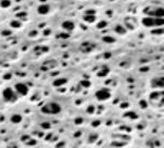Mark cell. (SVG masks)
Here are the masks:
<instances>
[{
  "label": "cell",
  "instance_id": "cell-19",
  "mask_svg": "<svg viewBox=\"0 0 164 148\" xmlns=\"http://www.w3.org/2000/svg\"><path fill=\"white\" fill-rule=\"evenodd\" d=\"M81 85L84 87H89L90 85H91V83H90L89 81H81Z\"/></svg>",
  "mask_w": 164,
  "mask_h": 148
},
{
  "label": "cell",
  "instance_id": "cell-14",
  "mask_svg": "<svg viewBox=\"0 0 164 148\" xmlns=\"http://www.w3.org/2000/svg\"><path fill=\"white\" fill-rule=\"evenodd\" d=\"M103 42H105V43H115V39L113 37H111V36H104L103 37Z\"/></svg>",
  "mask_w": 164,
  "mask_h": 148
},
{
  "label": "cell",
  "instance_id": "cell-22",
  "mask_svg": "<svg viewBox=\"0 0 164 148\" xmlns=\"http://www.w3.org/2000/svg\"><path fill=\"white\" fill-rule=\"evenodd\" d=\"M152 33H154V34H162V28L161 29H154Z\"/></svg>",
  "mask_w": 164,
  "mask_h": 148
},
{
  "label": "cell",
  "instance_id": "cell-13",
  "mask_svg": "<svg viewBox=\"0 0 164 148\" xmlns=\"http://www.w3.org/2000/svg\"><path fill=\"white\" fill-rule=\"evenodd\" d=\"M0 5H1L2 8H9L11 5V1L10 0H1V1H0Z\"/></svg>",
  "mask_w": 164,
  "mask_h": 148
},
{
  "label": "cell",
  "instance_id": "cell-5",
  "mask_svg": "<svg viewBox=\"0 0 164 148\" xmlns=\"http://www.w3.org/2000/svg\"><path fill=\"white\" fill-rule=\"evenodd\" d=\"M15 92L20 96H25L29 92V87L24 83H16L15 84Z\"/></svg>",
  "mask_w": 164,
  "mask_h": 148
},
{
  "label": "cell",
  "instance_id": "cell-1",
  "mask_svg": "<svg viewBox=\"0 0 164 148\" xmlns=\"http://www.w3.org/2000/svg\"><path fill=\"white\" fill-rule=\"evenodd\" d=\"M41 111H42L44 114L56 116V114H59L60 112H61V106H60L58 102L50 101V102L45 103V105L41 108Z\"/></svg>",
  "mask_w": 164,
  "mask_h": 148
},
{
  "label": "cell",
  "instance_id": "cell-18",
  "mask_svg": "<svg viewBox=\"0 0 164 148\" xmlns=\"http://www.w3.org/2000/svg\"><path fill=\"white\" fill-rule=\"evenodd\" d=\"M107 73H108V69H105L104 71H100V72H97V75H100V76H105Z\"/></svg>",
  "mask_w": 164,
  "mask_h": 148
},
{
  "label": "cell",
  "instance_id": "cell-23",
  "mask_svg": "<svg viewBox=\"0 0 164 148\" xmlns=\"http://www.w3.org/2000/svg\"><path fill=\"white\" fill-rule=\"evenodd\" d=\"M43 127L44 128H49V127H50V125H49V123H43Z\"/></svg>",
  "mask_w": 164,
  "mask_h": 148
},
{
  "label": "cell",
  "instance_id": "cell-9",
  "mask_svg": "<svg viewBox=\"0 0 164 148\" xmlns=\"http://www.w3.org/2000/svg\"><path fill=\"white\" fill-rule=\"evenodd\" d=\"M10 121L12 123H14V124H18V123H20L22 121V116L21 114H13V116H11L10 118Z\"/></svg>",
  "mask_w": 164,
  "mask_h": 148
},
{
  "label": "cell",
  "instance_id": "cell-2",
  "mask_svg": "<svg viewBox=\"0 0 164 148\" xmlns=\"http://www.w3.org/2000/svg\"><path fill=\"white\" fill-rule=\"evenodd\" d=\"M142 24L148 27H154V26H162L163 25V19L162 18H155V16H147L142 19Z\"/></svg>",
  "mask_w": 164,
  "mask_h": 148
},
{
  "label": "cell",
  "instance_id": "cell-21",
  "mask_svg": "<svg viewBox=\"0 0 164 148\" xmlns=\"http://www.w3.org/2000/svg\"><path fill=\"white\" fill-rule=\"evenodd\" d=\"M11 34V31H8V29H5V31L2 32V35H4V36H7V35H10Z\"/></svg>",
  "mask_w": 164,
  "mask_h": 148
},
{
  "label": "cell",
  "instance_id": "cell-10",
  "mask_svg": "<svg viewBox=\"0 0 164 148\" xmlns=\"http://www.w3.org/2000/svg\"><path fill=\"white\" fill-rule=\"evenodd\" d=\"M67 83V78H59V79H55L54 81V86L56 87H59V86H62Z\"/></svg>",
  "mask_w": 164,
  "mask_h": 148
},
{
  "label": "cell",
  "instance_id": "cell-7",
  "mask_svg": "<svg viewBox=\"0 0 164 148\" xmlns=\"http://www.w3.org/2000/svg\"><path fill=\"white\" fill-rule=\"evenodd\" d=\"M61 26H62V28H64L65 31L70 32V31H72V29L75 28V23H73L72 21H65Z\"/></svg>",
  "mask_w": 164,
  "mask_h": 148
},
{
  "label": "cell",
  "instance_id": "cell-17",
  "mask_svg": "<svg viewBox=\"0 0 164 148\" xmlns=\"http://www.w3.org/2000/svg\"><path fill=\"white\" fill-rule=\"evenodd\" d=\"M106 25H107V23H106L105 21H101L100 23L97 24V28H103V27H105Z\"/></svg>",
  "mask_w": 164,
  "mask_h": 148
},
{
  "label": "cell",
  "instance_id": "cell-4",
  "mask_svg": "<svg viewBox=\"0 0 164 148\" xmlns=\"http://www.w3.org/2000/svg\"><path fill=\"white\" fill-rule=\"evenodd\" d=\"M95 97H96L100 101L107 100V99L111 98V90L107 89V88H101L100 90H97L96 92Z\"/></svg>",
  "mask_w": 164,
  "mask_h": 148
},
{
  "label": "cell",
  "instance_id": "cell-6",
  "mask_svg": "<svg viewBox=\"0 0 164 148\" xmlns=\"http://www.w3.org/2000/svg\"><path fill=\"white\" fill-rule=\"evenodd\" d=\"M49 10H50V7H49V4H46V3H43V4H40L37 8V12L40 13V14H47L49 12Z\"/></svg>",
  "mask_w": 164,
  "mask_h": 148
},
{
  "label": "cell",
  "instance_id": "cell-15",
  "mask_svg": "<svg viewBox=\"0 0 164 148\" xmlns=\"http://www.w3.org/2000/svg\"><path fill=\"white\" fill-rule=\"evenodd\" d=\"M10 25L12 27H14V28H16V27H20L21 26V22L20 21H12L10 23Z\"/></svg>",
  "mask_w": 164,
  "mask_h": 148
},
{
  "label": "cell",
  "instance_id": "cell-20",
  "mask_svg": "<svg viewBox=\"0 0 164 148\" xmlns=\"http://www.w3.org/2000/svg\"><path fill=\"white\" fill-rule=\"evenodd\" d=\"M16 16H18V18H22V16H23V18H25V16H26V13H25V12H19L18 14H16Z\"/></svg>",
  "mask_w": 164,
  "mask_h": 148
},
{
  "label": "cell",
  "instance_id": "cell-11",
  "mask_svg": "<svg viewBox=\"0 0 164 148\" xmlns=\"http://www.w3.org/2000/svg\"><path fill=\"white\" fill-rule=\"evenodd\" d=\"M83 20L87 23H93L95 21V15L94 14H85L83 16Z\"/></svg>",
  "mask_w": 164,
  "mask_h": 148
},
{
  "label": "cell",
  "instance_id": "cell-12",
  "mask_svg": "<svg viewBox=\"0 0 164 148\" xmlns=\"http://www.w3.org/2000/svg\"><path fill=\"white\" fill-rule=\"evenodd\" d=\"M153 81L157 82V84H153V86H155V87H161V88L163 87V76H161V77H157V78H154Z\"/></svg>",
  "mask_w": 164,
  "mask_h": 148
},
{
  "label": "cell",
  "instance_id": "cell-3",
  "mask_svg": "<svg viewBox=\"0 0 164 148\" xmlns=\"http://www.w3.org/2000/svg\"><path fill=\"white\" fill-rule=\"evenodd\" d=\"M2 97H3L5 101H15L18 96H16V93L11 87H7L2 92Z\"/></svg>",
  "mask_w": 164,
  "mask_h": 148
},
{
  "label": "cell",
  "instance_id": "cell-8",
  "mask_svg": "<svg viewBox=\"0 0 164 148\" xmlns=\"http://www.w3.org/2000/svg\"><path fill=\"white\" fill-rule=\"evenodd\" d=\"M149 14L151 16H155V18H162L163 16V9L162 8H157L155 10H152Z\"/></svg>",
  "mask_w": 164,
  "mask_h": 148
},
{
  "label": "cell",
  "instance_id": "cell-16",
  "mask_svg": "<svg viewBox=\"0 0 164 148\" xmlns=\"http://www.w3.org/2000/svg\"><path fill=\"white\" fill-rule=\"evenodd\" d=\"M115 29H116V32H117V33H119V34H124V33L126 32V29H125V28H123V27L120 26V25H117Z\"/></svg>",
  "mask_w": 164,
  "mask_h": 148
}]
</instances>
